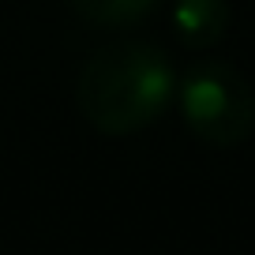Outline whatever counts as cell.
<instances>
[{
	"label": "cell",
	"instance_id": "3",
	"mask_svg": "<svg viewBox=\"0 0 255 255\" xmlns=\"http://www.w3.org/2000/svg\"><path fill=\"white\" fill-rule=\"evenodd\" d=\"M173 30L188 49H210L229 30V0H176Z\"/></svg>",
	"mask_w": 255,
	"mask_h": 255
},
{
	"label": "cell",
	"instance_id": "4",
	"mask_svg": "<svg viewBox=\"0 0 255 255\" xmlns=\"http://www.w3.org/2000/svg\"><path fill=\"white\" fill-rule=\"evenodd\" d=\"M161 0H68L75 15L90 19L94 26H131L143 23Z\"/></svg>",
	"mask_w": 255,
	"mask_h": 255
},
{
	"label": "cell",
	"instance_id": "2",
	"mask_svg": "<svg viewBox=\"0 0 255 255\" xmlns=\"http://www.w3.org/2000/svg\"><path fill=\"white\" fill-rule=\"evenodd\" d=\"M180 113L195 139L229 150L255 131V90L233 64L199 60L180 79Z\"/></svg>",
	"mask_w": 255,
	"mask_h": 255
},
{
	"label": "cell",
	"instance_id": "1",
	"mask_svg": "<svg viewBox=\"0 0 255 255\" xmlns=\"http://www.w3.org/2000/svg\"><path fill=\"white\" fill-rule=\"evenodd\" d=\"M176 72L154 41H117L87 56L75 79V105L102 135H131L169 109Z\"/></svg>",
	"mask_w": 255,
	"mask_h": 255
}]
</instances>
